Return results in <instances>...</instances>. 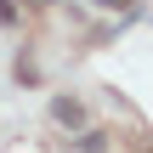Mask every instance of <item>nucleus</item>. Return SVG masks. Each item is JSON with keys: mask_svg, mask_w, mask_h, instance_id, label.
I'll return each mask as SVG.
<instances>
[{"mask_svg": "<svg viewBox=\"0 0 153 153\" xmlns=\"http://www.w3.org/2000/svg\"><path fill=\"white\" fill-rule=\"evenodd\" d=\"M51 114H57V125H79V119H85V108H79V102H68V97H57V102H51Z\"/></svg>", "mask_w": 153, "mask_h": 153, "instance_id": "obj_1", "label": "nucleus"}, {"mask_svg": "<svg viewBox=\"0 0 153 153\" xmlns=\"http://www.w3.org/2000/svg\"><path fill=\"white\" fill-rule=\"evenodd\" d=\"M102 148H108V142H102V131H91V136L79 142V153H102Z\"/></svg>", "mask_w": 153, "mask_h": 153, "instance_id": "obj_2", "label": "nucleus"}, {"mask_svg": "<svg viewBox=\"0 0 153 153\" xmlns=\"http://www.w3.org/2000/svg\"><path fill=\"white\" fill-rule=\"evenodd\" d=\"M11 23H17V6H11V0H0V28H11Z\"/></svg>", "mask_w": 153, "mask_h": 153, "instance_id": "obj_3", "label": "nucleus"}, {"mask_svg": "<svg viewBox=\"0 0 153 153\" xmlns=\"http://www.w3.org/2000/svg\"><path fill=\"white\" fill-rule=\"evenodd\" d=\"M108 6H119V11H131V6H136V0H108Z\"/></svg>", "mask_w": 153, "mask_h": 153, "instance_id": "obj_4", "label": "nucleus"}]
</instances>
